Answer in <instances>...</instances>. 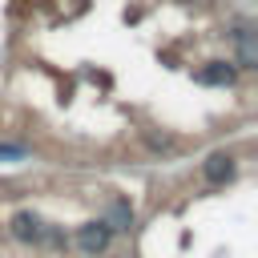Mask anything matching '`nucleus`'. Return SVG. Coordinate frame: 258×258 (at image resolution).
<instances>
[{
	"label": "nucleus",
	"mask_w": 258,
	"mask_h": 258,
	"mask_svg": "<svg viewBox=\"0 0 258 258\" xmlns=\"http://www.w3.org/2000/svg\"><path fill=\"white\" fill-rule=\"evenodd\" d=\"M109 238H113V230L105 226V218H101V222H85V226L77 230V246H81V254H89V258H97V254L109 246Z\"/></svg>",
	"instance_id": "nucleus-1"
},
{
	"label": "nucleus",
	"mask_w": 258,
	"mask_h": 258,
	"mask_svg": "<svg viewBox=\"0 0 258 258\" xmlns=\"http://www.w3.org/2000/svg\"><path fill=\"white\" fill-rule=\"evenodd\" d=\"M202 173H206V181L222 185V181L234 177V157H230V153H210V157L202 161Z\"/></svg>",
	"instance_id": "nucleus-2"
},
{
	"label": "nucleus",
	"mask_w": 258,
	"mask_h": 258,
	"mask_svg": "<svg viewBox=\"0 0 258 258\" xmlns=\"http://www.w3.org/2000/svg\"><path fill=\"white\" fill-rule=\"evenodd\" d=\"M40 230H44V222L36 214H28V210H20L12 218V238L16 242H40Z\"/></svg>",
	"instance_id": "nucleus-3"
},
{
	"label": "nucleus",
	"mask_w": 258,
	"mask_h": 258,
	"mask_svg": "<svg viewBox=\"0 0 258 258\" xmlns=\"http://www.w3.org/2000/svg\"><path fill=\"white\" fill-rule=\"evenodd\" d=\"M234 77H238V69H234L230 60H210V64L198 73L202 85H234Z\"/></svg>",
	"instance_id": "nucleus-4"
},
{
	"label": "nucleus",
	"mask_w": 258,
	"mask_h": 258,
	"mask_svg": "<svg viewBox=\"0 0 258 258\" xmlns=\"http://www.w3.org/2000/svg\"><path fill=\"white\" fill-rule=\"evenodd\" d=\"M129 222H133V210H129V202H121V198H117V202L109 206L105 226H109V230H129Z\"/></svg>",
	"instance_id": "nucleus-5"
},
{
	"label": "nucleus",
	"mask_w": 258,
	"mask_h": 258,
	"mask_svg": "<svg viewBox=\"0 0 258 258\" xmlns=\"http://www.w3.org/2000/svg\"><path fill=\"white\" fill-rule=\"evenodd\" d=\"M24 157H28L24 145H8V141H0V161H24Z\"/></svg>",
	"instance_id": "nucleus-6"
}]
</instances>
